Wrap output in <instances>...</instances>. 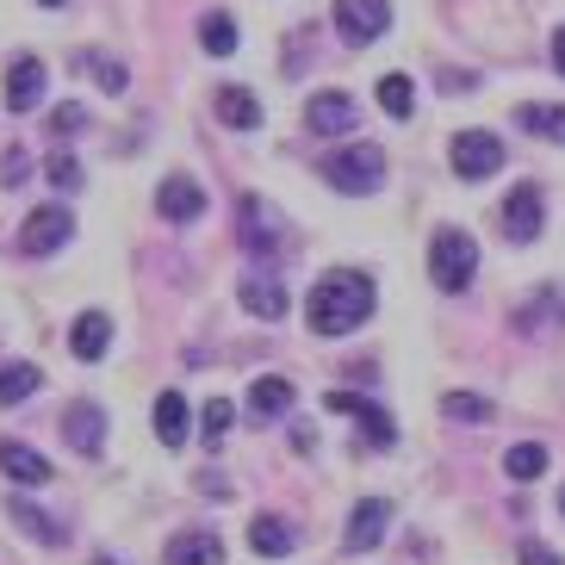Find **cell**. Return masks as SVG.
<instances>
[{
    "label": "cell",
    "mask_w": 565,
    "mask_h": 565,
    "mask_svg": "<svg viewBox=\"0 0 565 565\" xmlns=\"http://www.w3.org/2000/svg\"><path fill=\"white\" fill-rule=\"evenodd\" d=\"M385 25H392L385 0H335V32L349 38V44H380Z\"/></svg>",
    "instance_id": "52a82bcc"
},
{
    "label": "cell",
    "mask_w": 565,
    "mask_h": 565,
    "mask_svg": "<svg viewBox=\"0 0 565 565\" xmlns=\"http://www.w3.org/2000/svg\"><path fill=\"white\" fill-rule=\"evenodd\" d=\"M44 385V366L38 361H13V366H0V404H25Z\"/></svg>",
    "instance_id": "cb8c5ba5"
},
{
    "label": "cell",
    "mask_w": 565,
    "mask_h": 565,
    "mask_svg": "<svg viewBox=\"0 0 565 565\" xmlns=\"http://www.w3.org/2000/svg\"><path fill=\"white\" fill-rule=\"evenodd\" d=\"M51 186H63V193H75V186H82V162H75L68 150L51 156Z\"/></svg>",
    "instance_id": "4dcf8cb0"
},
{
    "label": "cell",
    "mask_w": 565,
    "mask_h": 565,
    "mask_svg": "<svg viewBox=\"0 0 565 565\" xmlns=\"http://www.w3.org/2000/svg\"><path fill=\"white\" fill-rule=\"evenodd\" d=\"M87 63H94V56H87ZM94 75H100L106 94H125V82H131V75H125V63H106V56L94 63Z\"/></svg>",
    "instance_id": "836d02e7"
},
{
    "label": "cell",
    "mask_w": 565,
    "mask_h": 565,
    "mask_svg": "<svg viewBox=\"0 0 565 565\" xmlns=\"http://www.w3.org/2000/svg\"><path fill=\"white\" fill-rule=\"evenodd\" d=\"M503 472H510L515 484L541 479V472H547V448H541V441H515V448H510V460H503Z\"/></svg>",
    "instance_id": "484cf974"
},
{
    "label": "cell",
    "mask_w": 565,
    "mask_h": 565,
    "mask_svg": "<svg viewBox=\"0 0 565 565\" xmlns=\"http://www.w3.org/2000/svg\"><path fill=\"white\" fill-rule=\"evenodd\" d=\"M217 118L231 131H262V100H255L249 87H217Z\"/></svg>",
    "instance_id": "7402d4cb"
},
{
    "label": "cell",
    "mask_w": 565,
    "mask_h": 565,
    "mask_svg": "<svg viewBox=\"0 0 565 565\" xmlns=\"http://www.w3.org/2000/svg\"><path fill=\"white\" fill-rule=\"evenodd\" d=\"M249 547L262 553V559H286V553H299V522L292 515H255L249 522Z\"/></svg>",
    "instance_id": "4fadbf2b"
},
{
    "label": "cell",
    "mask_w": 565,
    "mask_h": 565,
    "mask_svg": "<svg viewBox=\"0 0 565 565\" xmlns=\"http://www.w3.org/2000/svg\"><path fill=\"white\" fill-rule=\"evenodd\" d=\"M7 515H13V522H19L25 534H32L38 547H63V541H68V534H63V522H56V515H44L32 498H7Z\"/></svg>",
    "instance_id": "44dd1931"
},
{
    "label": "cell",
    "mask_w": 565,
    "mask_h": 565,
    "mask_svg": "<svg viewBox=\"0 0 565 565\" xmlns=\"http://www.w3.org/2000/svg\"><path fill=\"white\" fill-rule=\"evenodd\" d=\"M94 565H118V559H113V553H100V559H94Z\"/></svg>",
    "instance_id": "8d00e7d4"
},
{
    "label": "cell",
    "mask_w": 565,
    "mask_h": 565,
    "mask_svg": "<svg viewBox=\"0 0 565 565\" xmlns=\"http://www.w3.org/2000/svg\"><path fill=\"white\" fill-rule=\"evenodd\" d=\"M156 205H162L168 224H193V217L205 212V186L193 181V174H168L162 193H156Z\"/></svg>",
    "instance_id": "5bb4252c"
},
{
    "label": "cell",
    "mask_w": 565,
    "mask_h": 565,
    "mask_svg": "<svg viewBox=\"0 0 565 565\" xmlns=\"http://www.w3.org/2000/svg\"><path fill=\"white\" fill-rule=\"evenodd\" d=\"M380 106L392 118H411L416 113V87H411V75H385L380 82Z\"/></svg>",
    "instance_id": "f1b7e54d"
},
{
    "label": "cell",
    "mask_w": 565,
    "mask_h": 565,
    "mask_svg": "<svg viewBox=\"0 0 565 565\" xmlns=\"http://www.w3.org/2000/svg\"><path fill=\"white\" fill-rule=\"evenodd\" d=\"M553 63H559V75H565V25L553 32Z\"/></svg>",
    "instance_id": "d590c367"
},
{
    "label": "cell",
    "mask_w": 565,
    "mask_h": 565,
    "mask_svg": "<svg viewBox=\"0 0 565 565\" xmlns=\"http://www.w3.org/2000/svg\"><path fill=\"white\" fill-rule=\"evenodd\" d=\"M515 559H522V565H565L547 541H522V547H515Z\"/></svg>",
    "instance_id": "e575fe53"
},
{
    "label": "cell",
    "mask_w": 565,
    "mask_h": 565,
    "mask_svg": "<svg viewBox=\"0 0 565 565\" xmlns=\"http://www.w3.org/2000/svg\"><path fill=\"white\" fill-rule=\"evenodd\" d=\"M559 510H565V498H559Z\"/></svg>",
    "instance_id": "f35d334b"
},
{
    "label": "cell",
    "mask_w": 565,
    "mask_h": 565,
    "mask_svg": "<svg viewBox=\"0 0 565 565\" xmlns=\"http://www.w3.org/2000/svg\"><path fill=\"white\" fill-rule=\"evenodd\" d=\"M38 7H68V0H38Z\"/></svg>",
    "instance_id": "74e56055"
},
{
    "label": "cell",
    "mask_w": 565,
    "mask_h": 565,
    "mask_svg": "<svg viewBox=\"0 0 565 565\" xmlns=\"http://www.w3.org/2000/svg\"><path fill=\"white\" fill-rule=\"evenodd\" d=\"M68 349H75V361H106V349H113V317L82 311L68 323Z\"/></svg>",
    "instance_id": "9a60e30c"
},
{
    "label": "cell",
    "mask_w": 565,
    "mask_h": 565,
    "mask_svg": "<svg viewBox=\"0 0 565 565\" xmlns=\"http://www.w3.org/2000/svg\"><path fill=\"white\" fill-rule=\"evenodd\" d=\"M541 224H547V200H541V186H515L510 200H503V231H510V243L529 249L534 236H541Z\"/></svg>",
    "instance_id": "ba28073f"
},
{
    "label": "cell",
    "mask_w": 565,
    "mask_h": 565,
    "mask_svg": "<svg viewBox=\"0 0 565 565\" xmlns=\"http://www.w3.org/2000/svg\"><path fill=\"white\" fill-rule=\"evenodd\" d=\"M162 565H224V541H217V534H205V529H186V534H174V541H168Z\"/></svg>",
    "instance_id": "d6986e66"
},
{
    "label": "cell",
    "mask_w": 565,
    "mask_h": 565,
    "mask_svg": "<svg viewBox=\"0 0 565 565\" xmlns=\"http://www.w3.org/2000/svg\"><path fill=\"white\" fill-rule=\"evenodd\" d=\"M385 529H392V503L366 498V503H354V510H349V534H342V541H349V553H373L385 541Z\"/></svg>",
    "instance_id": "8fae6325"
},
{
    "label": "cell",
    "mask_w": 565,
    "mask_h": 565,
    "mask_svg": "<svg viewBox=\"0 0 565 565\" xmlns=\"http://www.w3.org/2000/svg\"><path fill=\"white\" fill-rule=\"evenodd\" d=\"M68 131H87V106H75V100H63L51 113V137H68Z\"/></svg>",
    "instance_id": "1f68e13d"
},
{
    "label": "cell",
    "mask_w": 565,
    "mask_h": 565,
    "mask_svg": "<svg viewBox=\"0 0 565 565\" xmlns=\"http://www.w3.org/2000/svg\"><path fill=\"white\" fill-rule=\"evenodd\" d=\"M25 174H32V156H25V150H7V156H0V186H19Z\"/></svg>",
    "instance_id": "d6a6232c"
},
{
    "label": "cell",
    "mask_w": 565,
    "mask_h": 565,
    "mask_svg": "<svg viewBox=\"0 0 565 565\" xmlns=\"http://www.w3.org/2000/svg\"><path fill=\"white\" fill-rule=\"evenodd\" d=\"M38 100H44V63L38 56H19L7 68V113H32Z\"/></svg>",
    "instance_id": "ac0fdd59"
},
{
    "label": "cell",
    "mask_w": 565,
    "mask_h": 565,
    "mask_svg": "<svg viewBox=\"0 0 565 565\" xmlns=\"http://www.w3.org/2000/svg\"><path fill=\"white\" fill-rule=\"evenodd\" d=\"M323 181H330L335 193H373V186L385 181V150H380V143H361V137H354L349 150L323 156Z\"/></svg>",
    "instance_id": "7a4b0ae2"
},
{
    "label": "cell",
    "mask_w": 565,
    "mask_h": 565,
    "mask_svg": "<svg viewBox=\"0 0 565 565\" xmlns=\"http://www.w3.org/2000/svg\"><path fill=\"white\" fill-rule=\"evenodd\" d=\"M515 125L547 143H565V106H515Z\"/></svg>",
    "instance_id": "d4e9b609"
},
{
    "label": "cell",
    "mask_w": 565,
    "mask_h": 565,
    "mask_svg": "<svg viewBox=\"0 0 565 565\" xmlns=\"http://www.w3.org/2000/svg\"><path fill=\"white\" fill-rule=\"evenodd\" d=\"M472 274H479V243L466 231H435L429 243V280L441 286V292H460V286H472Z\"/></svg>",
    "instance_id": "3957f363"
},
{
    "label": "cell",
    "mask_w": 565,
    "mask_h": 565,
    "mask_svg": "<svg viewBox=\"0 0 565 565\" xmlns=\"http://www.w3.org/2000/svg\"><path fill=\"white\" fill-rule=\"evenodd\" d=\"M231 423H236V411H231V404H224V398H212V404H205V411H200V441H205V448H217V441H224V429H231Z\"/></svg>",
    "instance_id": "f546056e"
},
{
    "label": "cell",
    "mask_w": 565,
    "mask_h": 565,
    "mask_svg": "<svg viewBox=\"0 0 565 565\" xmlns=\"http://www.w3.org/2000/svg\"><path fill=\"white\" fill-rule=\"evenodd\" d=\"M292 398H299V385L286 380V373H262V380L249 385V398H243V411L255 416V423H274V416L292 411Z\"/></svg>",
    "instance_id": "7c38bea8"
},
{
    "label": "cell",
    "mask_w": 565,
    "mask_h": 565,
    "mask_svg": "<svg viewBox=\"0 0 565 565\" xmlns=\"http://www.w3.org/2000/svg\"><path fill=\"white\" fill-rule=\"evenodd\" d=\"M0 472L13 484H25V491H38V484H51V460L38 448H25V441H0Z\"/></svg>",
    "instance_id": "2e32d148"
},
{
    "label": "cell",
    "mask_w": 565,
    "mask_h": 565,
    "mask_svg": "<svg viewBox=\"0 0 565 565\" xmlns=\"http://www.w3.org/2000/svg\"><path fill=\"white\" fill-rule=\"evenodd\" d=\"M503 168V137L498 131H460L454 137V174L460 181H491Z\"/></svg>",
    "instance_id": "277c9868"
},
{
    "label": "cell",
    "mask_w": 565,
    "mask_h": 565,
    "mask_svg": "<svg viewBox=\"0 0 565 565\" xmlns=\"http://www.w3.org/2000/svg\"><path fill=\"white\" fill-rule=\"evenodd\" d=\"M63 441L82 454V460H94V454L106 448V411H100V404H87V398L68 404V411H63Z\"/></svg>",
    "instance_id": "30bf717a"
},
{
    "label": "cell",
    "mask_w": 565,
    "mask_h": 565,
    "mask_svg": "<svg viewBox=\"0 0 565 565\" xmlns=\"http://www.w3.org/2000/svg\"><path fill=\"white\" fill-rule=\"evenodd\" d=\"M441 416H448V423H491V398H479V392H448V398H441Z\"/></svg>",
    "instance_id": "4316f807"
},
{
    "label": "cell",
    "mask_w": 565,
    "mask_h": 565,
    "mask_svg": "<svg viewBox=\"0 0 565 565\" xmlns=\"http://www.w3.org/2000/svg\"><path fill=\"white\" fill-rule=\"evenodd\" d=\"M150 423H156V441H162V448H181L186 441V398L181 392H162L156 411H150Z\"/></svg>",
    "instance_id": "603a6c76"
},
{
    "label": "cell",
    "mask_w": 565,
    "mask_h": 565,
    "mask_svg": "<svg viewBox=\"0 0 565 565\" xmlns=\"http://www.w3.org/2000/svg\"><path fill=\"white\" fill-rule=\"evenodd\" d=\"M243 249L249 255H280V217H274V205L243 200Z\"/></svg>",
    "instance_id": "e0dca14e"
},
{
    "label": "cell",
    "mask_w": 565,
    "mask_h": 565,
    "mask_svg": "<svg viewBox=\"0 0 565 565\" xmlns=\"http://www.w3.org/2000/svg\"><path fill=\"white\" fill-rule=\"evenodd\" d=\"M68 236H75V217H68L63 205H38V212L19 224V249L25 255H56Z\"/></svg>",
    "instance_id": "8992f818"
},
{
    "label": "cell",
    "mask_w": 565,
    "mask_h": 565,
    "mask_svg": "<svg viewBox=\"0 0 565 565\" xmlns=\"http://www.w3.org/2000/svg\"><path fill=\"white\" fill-rule=\"evenodd\" d=\"M200 44H205L212 56H231V51H236V19H231V13H205V19H200Z\"/></svg>",
    "instance_id": "83f0119b"
},
{
    "label": "cell",
    "mask_w": 565,
    "mask_h": 565,
    "mask_svg": "<svg viewBox=\"0 0 565 565\" xmlns=\"http://www.w3.org/2000/svg\"><path fill=\"white\" fill-rule=\"evenodd\" d=\"M373 305H380V292H373V280H366L361 267H330L311 286V311L305 317H311L317 335H349L373 317Z\"/></svg>",
    "instance_id": "6da1fadb"
},
{
    "label": "cell",
    "mask_w": 565,
    "mask_h": 565,
    "mask_svg": "<svg viewBox=\"0 0 565 565\" xmlns=\"http://www.w3.org/2000/svg\"><path fill=\"white\" fill-rule=\"evenodd\" d=\"M354 125H361V106H354L349 94H317V100L305 106V131L311 137H349Z\"/></svg>",
    "instance_id": "9c48e42d"
},
{
    "label": "cell",
    "mask_w": 565,
    "mask_h": 565,
    "mask_svg": "<svg viewBox=\"0 0 565 565\" xmlns=\"http://www.w3.org/2000/svg\"><path fill=\"white\" fill-rule=\"evenodd\" d=\"M323 404H330V411H342V416H354V423H361V435H366V448H373V454L398 448V423H392V416H385L373 398H354V392H330Z\"/></svg>",
    "instance_id": "5b68a950"
},
{
    "label": "cell",
    "mask_w": 565,
    "mask_h": 565,
    "mask_svg": "<svg viewBox=\"0 0 565 565\" xmlns=\"http://www.w3.org/2000/svg\"><path fill=\"white\" fill-rule=\"evenodd\" d=\"M243 311L262 317V323H280L286 317V286L274 280V274H249V280H243Z\"/></svg>",
    "instance_id": "ffe728a7"
}]
</instances>
